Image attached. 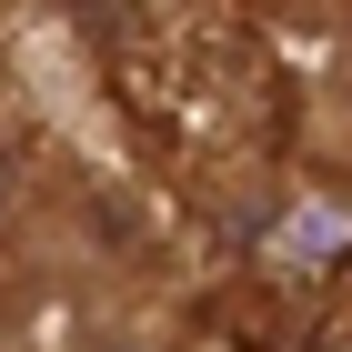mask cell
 I'll return each mask as SVG.
<instances>
[{
	"label": "cell",
	"instance_id": "6da1fadb",
	"mask_svg": "<svg viewBox=\"0 0 352 352\" xmlns=\"http://www.w3.org/2000/svg\"><path fill=\"white\" fill-rule=\"evenodd\" d=\"M322 352H352V312H342V322H332V332H322Z\"/></svg>",
	"mask_w": 352,
	"mask_h": 352
}]
</instances>
